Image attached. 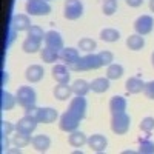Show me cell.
I'll list each match as a JSON object with an SVG mask.
<instances>
[{"mask_svg":"<svg viewBox=\"0 0 154 154\" xmlns=\"http://www.w3.org/2000/svg\"><path fill=\"white\" fill-rule=\"evenodd\" d=\"M102 65L99 54H86L80 57L79 60H75L74 63H69L68 68L69 71H89V69H99Z\"/></svg>","mask_w":154,"mask_h":154,"instance_id":"cell-1","label":"cell"},{"mask_svg":"<svg viewBox=\"0 0 154 154\" xmlns=\"http://www.w3.org/2000/svg\"><path fill=\"white\" fill-rule=\"evenodd\" d=\"M130 125H131V119L126 112H116L111 117V130L114 134L117 136H123L130 131Z\"/></svg>","mask_w":154,"mask_h":154,"instance_id":"cell-2","label":"cell"},{"mask_svg":"<svg viewBox=\"0 0 154 154\" xmlns=\"http://www.w3.org/2000/svg\"><path fill=\"white\" fill-rule=\"evenodd\" d=\"M16 99H17V103H19L22 108L28 109V108L35 106L37 94H35V91H34L31 86H20V88L17 89Z\"/></svg>","mask_w":154,"mask_h":154,"instance_id":"cell-3","label":"cell"},{"mask_svg":"<svg viewBox=\"0 0 154 154\" xmlns=\"http://www.w3.org/2000/svg\"><path fill=\"white\" fill-rule=\"evenodd\" d=\"M80 117L77 114H74L72 111L66 109L60 116V120H59V128L65 133H71V131H75L79 128V123H80Z\"/></svg>","mask_w":154,"mask_h":154,"instance_id":"cell-4","label":"cell"},{"mask_svg":"<svg viewBox=\"0 0 154 154\" xmlns=\"http://www.w3.org/2000/svg\"><path fill=\"white\" fill-rule=\"evenodd\" d=\"M25 9L29 16H46L51 12V6L46 0H28Z\"/></svg>","mask_w":154,"mask_h":154,"instance_id":"cell-5","label":"cell"},{"mask_svg":"<svg viewBox=\"0 0 154 154\" xmlns=\"http://www.w3.org/2000/svg\"><path fill=\"white\" fill-rule=\"evenodd\" d=\"M83 14V5L80 0H66L65 2V11L63 16L68 20H77Z\"/></svg>","mask_w":154,"mask_h":154,"instance_id":"cell-6","label":"cell"},{"mask_svg":"<svg viewBox=\"0 0 154 154\" xmlns=\"http://www.w3.org/2000/svg\"><path fill=\"white\" fill-rule=\"evenodd\" d=\"M152 28H154V20H152V17L151 16H140L136 22H134V29H136V32L137 34H140V35H146V34H149L151 31H152Z\"/></svg>","mask_w":154,"mask_h":154,"instance_id":"cell-7","label":"cell"},{"mask_svg":"<svg viewBox=\"0 0 154 154\" xmlns=\"http://www.w3.org/2000/svg\"><path fill=\"white\" fill-rule=\"evenodd\" d=\"M37 120H34L32 117L23 116L22 119H19V122L16 123V131L17 133H23V134H32L37 128Z\"/></svg>","mask_w":154,"mask_h":154,"instance_id":"cell-8","label":"cell"},{"mask_svg":"<svg viewBox=\"0 0 154 154\" xmlns=\"http://www.w3.org/2000/svg\"><path fill=\"white\" fill-rule=\"evenodd\" d=\"M68 109L72 111L74 114H77L83 120L85 116H86V100L83 99V96H75L74 99H71Z\"/></svg>","mask_w":154,"mask_h":154,"instance_id":"cell-9","label":"cell"},{"mask_svg":"<svg viewBox=\"0 0 154 154\" xmlns=\"http://www.w3.org/2000/svg\"><path fill=\"white\" fill-rule=\"evenodd\" d=\"M88 146L91 148V151L94 152H102V151H105L106 146H108V140L105 136H102V134H93V136H89L88 137Z\"/></svg>","mask_w":154,"mask_h":154,"instance_id":"cell-10","label":"cell"},{"mask_svg":"<svg viewBox=\"0 0 154 154\" xmlns=\"http://www.w3.org/2000/svg\"><path fill=\"white\" fill-rule=\"evenodd\" d=\"M45 46H49L56 51H60L63 49V38L62 35L57 32V31H48L45 34Z\"/></svg>","mask_w":154,"mask_h":154,"instance_id":"cell-11","label":"cell"},{"mask_svg":"<svg viewBox=\"0 0 154 154\" xmlns=\"http://www.w3.org/2000/svg\"><path fill=\"white\" fill-rule=\"evenodd\" d=\"M45 75V71L40 65H31L26 68V71H25V77H26V80L31 82V83H37L40 82L43 79Z\"/></svg>","mask_w":154,"mask_h":154,"instance_id":"cell-12","label":"cell"},{"mask_svg":"<svg viewBox=\"0 0 154 154\" xmlns=\"http://www.w3.org/2000/svg\"><path fill=\"white\" fill-rule=\"evenodd\" d=\"M12 26H14L16 31H28L31 28V19L26 14H17L12 17Z\"/></svg>","mask_w":154,"mask_h":154,"instance_id":"cell-13","label":"cell"},{"mask_svg":"<svg viewBox=\"0 0 154 154\" xmlns=\"http://www.w3.org/2000/svg\"><path fill=\"white\" fill-rule=\"evenodd\" d=\"M53 77L57 83H68L69 82V68H66L65 65H56L53 68Z\"/></svg>","mask_w":154,"mask_h":154,"instance_id":"cell-14","label":"cell"},{"mask_svg":"<svg viewBox=\"0 0 154 154\" xmlns=\"http://www.w3.org/2000/svg\"><path fill=\"white\" fill-rule=\"evenodd\" d=\"M125 88L130 94H139V93H143V88H145V82L139 77H130L125 83Z\"/></svg>","mask_w":154,"mask_h":154,"instance_id":"cell-15","label":"cell"},{"mask_svg":"<svg viewBox=\"0 0 154 154\" xmlns=\"http://www.w3.org/2000/svg\"><path fill=\"white\" fill-rule=\"evenodd\" d=\"M32 146L38 151V152H45L49 146H51V139L46 136V134H37L32 137L31 140Z\"/></svg>","mask_w":154,"mask_h":154,"instance_id":"cell-16","label":"cell"},{"mask_svg":"<svg viewBox=\"0 0 154 154\" xmlns=\"http://www.w3.org/2000/svg\"><path fill=\"white\" fill-rule=\"evenodd\" d=\"M17 103V99L9 94L8 91H5V89H2L0 91V108H2V111H9L16 106Z\"/></svg>","mask_w":154,"mask_h":154,"instance_id":"cell-17","label":"cell"},{"mask_svg":"<svg viewBox=\"0 0 154 154\" xmlns=\"http://www.w3.org/2000/svg\"><path fill=\"white\" fill-rule=\"evenodd\" d=\"M86 142H88L86 134L82 133V131H79V130L71 131L69 136H68V143H69L71 146H74V148H80V146H83Z\"/></svg>","mask_w":154,"mask_h":154,"instance_id":"cell-18","label":"cell"},{"mask_svg":"<svg viewBox=\"0 0 154 154\" xmlns=\"http://www.w3.org/2000/svg\"><path fill=\"white\" fill-rule=\"evenodd\" d=\"M59 117V112L54 108H40L38 114V123H53Z\"/></svg>","mask_w":154,"mask_h":154,"instance_id":"cell-19","label":"cell"},{"mask_svg":"<svg viewBox=\"0 0 154 154\" xmlns=\"http://www.w3.org/2000/svg\"><path fill=\"white\" fill-rule=\"evenodd\" d=\"M89 86H91L93 93H97V94H102V93H106L109 89V79L106 77H97V79H94L91 83H89Z\"/></svg>","mask_w":154,"mask_h":154,"instance_id":"cell-20","label":"cell"},{"mask_svg":"<svg viewBox=\"0 0 154 154\" xmlns=\"http://www.w3.org/2000/svg\"><path fill=\"white\" fill-rule=\"evenodd\" d=\"M22 49H23L26 54H34V53H37V51L42 49V40L26 37V38H25V42L22 43Z\"/></svg>","mask_w":154,"mask_h":154,"instance_id":"cell-21","label":"cell"},{"mask_svg":"<svg viewBox=\"0 0 154 154\" xmlns=\"http://www.w3.org/2000/svg\"><path fill=\"white\" fill-rule=\"evenodd\" d=\"M80 59V54L79 51H77L75 48H63L60 51V60L65 62L66 65H69V63H74L75 60Z\"/></svg>","mask_w":154,"mask_h":154,"instance_id":"cell-22","label":"cell"},{"mask_svg":"<svg viewBox=\"0 0 154 154\" xmlns=\"http://www.w3.org/2000/svg\"><path fill=\"white\" fill-rule=\"evenodd\" d=\"M54 97L57 100H68L72 94V88L68 85V83H59L56 88H54Z\"/></svg>","mask_w":154,"mask_h":154,"instance_id":"cell-23","label":"cell"},{"mask_svg":"<svg viewBox=\"0 0 154 154\" xmlns=\"http://www.w3.org/2000/svg\"><path fill=\"white\" fill-rule=\"evenodd\" d=\"M109 111L111 114L116 112H125L126 111V100L122 96H114L109 100Z\"/></svg>","mask_w":154,"mask_h":154,"instance_id":"cell-24","label":"cell"},{"mask_svg":"<svg viewBox=\"0 0 154 154\" xmlns=\"http://www.w3.org/2000/svg\"><path fill=\"white\" fill-rule=\"evenodd\" d=\"M71 88H72V94H75V96H83V97L89 93V89H91L89 83H88L86 80H83V79L74 80V83L71 85Z\"/></svg>","mask_w":154,"mask_h":154,"instance_id":"cell-25","label":"cell"},{"mask_svg":"<svg viewBox=\"0 0 154 154\" xmlns=\"http://www.w3.org/2000/svg\"><path fill=\"white\" fill-rule=\"evenodd\" d=\"M126 46L130 48L131 51H139V49H142L145 46V38L143 35H140V34H133L126 38Z\"/></svg>","mask_w":154,"mask_h":154,"instance_id":"cell-26","label":"cell"},{"mask_svg":"<svg viewBox=\"0 0 154 154\" xmlns=\"http://www.w3.org/2000/svg\"><path fill=\"white\" fill-rule=\"evenodd\" d=\"M40 57L46 63H53L57 59H60V53L56 51V49H53V48H49V46H45L43 49H40Z\"/></svg>","mask_w":154,"mask_h":154,"instance_id":"cell-27","label":"cell"},{"mask_svg":"<svg viewBox=\"0 0 154 154\" xmlns=\"http://www.w3.org/2000/svg\"><path fill=\"white\" fill-rule=\"evenodd\" d=\"M123 75V66L119 63H111L106 68V77L109 80H117Z\"/></svg>","mask_w":154,"mask_h":154,"instance_id":"cell-28","label":"cell"},{"mask_svg":"<svg viewBox=\"0 0 154 154\" xmlns=\"http://www.w3.org/2000/svg\"><path fill=\"white\" fill-rule=\"evenodd\" d=\"M100 38L102 40H105V42H117L119 38H120V32L117 29H114V28H105V29H102L100 32Z\"/></svg>","mask_w":154,"mask_h":154,"instance_id":"cell-29","label":"cell"},{"mask_svg":"<svg viewBox=\"0 0 154 154\" xmlns=\"http://www.w3.org/2000/svg\"><path fill=\"white\" fill-rule=\"evenodd\" d=\"M31 140H32L31 134H23V133H17L16 136H12L11 142H12V145H16V146H19V148H23V146L29 145V143H31Z\"/></svg>","mask_w":154,"mask_h":154,"instance_id":"cell-30","label":"cell"},{"mask_svg":"<svg viewBox=\"0 0 154 154\" xmlns=\"http://www.w3.org/2000/svg\"><path fill=\"white\" fill-rule=\"evenodd\" d=\"M139 152L154 154V142H151L149 139H139Z\"/></svg>","mask_w":154,"mask_h":154,"instance_id":"cell-31","label":"cell"},{"mask_svg":"<svg viewBox=\"0 0 154 154\" xmlns=\"http://www.w3.org/2000/svg\"><path fill=\"white\" fill-rule=\"evenodd\" d=\"M103 14L105 16H112L117 11V0H103Z\"/></svg>","mask_w":154,"mask_h":154,"instance_id":"cell-32","label":"cell"},{"mask_svg":"<svg viewBox=\"0 0 154 154\" xmlns=\"http://www.w3.org/2000/svg\"><path fill=\"white\" fill-rule=\"evenodd\" d=\"M79 48L82 51H86V53H91V51L96 49V42L93 40V38H88V37L80 38L79 40Z\"/></svg>","mask_w":154,"mask_h":154,"instance_id":"cell-33","label":"cell"},{"mask_svg":"<svg viewBox=\"0 0 154 154\" xmlns=\"http://www.w3.org/2000/svg\"><path fill=\"white\" fill-rule=\"evenodd\" d=\"M45 34H46V32H43V29H42L40 26H35V25L28 29V37L37 38V40H45Z\"/></svg>","mask_w":154,"mask_h":154,"instance_id":"cell-34","label":"cell"},{"mask_svg":"<svg viewBox=\"0 0 154 154\" xmlns=\"http://www.w3.org/2000/svg\"><path fill=\"white\" fill-rule=\"evenodd\" d=\"M140 130L143 133L149 134L151 131H154V117H145L140 122Z\"/></svg>","mask_w":154,"mask_h":154,"instance_id":"cell-35","label":"cell"},{"mask_svg":"<svg viewBox=\"0 0 154 154\" xmlns=\"http://www.w3.org/2000/svg\"><path fill=\"white\" fill-rule=\"evenodd\" d=\"M99 57H100V62H102L103 66H108V65H111V63L114 62V56H112L111 51H100Z\"/></svg>","mask_w":154,"mask_h":154,"instance_id":"cell-36","label":"cell"},{"mask_svg":"<svg viewBox=\"0 0 154 154\" xmlns=\"http://www.w3.org/2000/svg\"><path fill=\"white\" fill-rule=\"evenodd\" d=\"M12 130H16L14 123H11L8 120H2V123H0V136H9Z\"/></svg>","mask_w":154,"mask_h":154,"instance_id":"cell-37","label":"cell"},{"mask_svg":"<svg viewBox=\"0 0 154 154\" xmlns=\"http://www.w3.org/2000/svg\"><path fill=\"white\" fill-rule=\"evenodd\" d=\"M143 94L148 97V99H152L154 100V80L145 83V88H143Z\"/></svg>","mask_w":154,"mask_h":154,"instance_id":"cell-38","label":"cell"},{"mask_svg":"<svg viewBox=\"0 0 154 154\" xmlns=\"http://www.w3.org/2000/svg\"><path fill=\"white\" fill-rule=\"evenodd\" d=\"M38 114H40V108H38V106H32V108L25 109V116H28V117H32V119L37 120V122H38Z\"/></svg>","mask_w":154,"mask_h":154,"instance_id":"cell-39","label":"cell"},{"mask_svg":"<svg viewBox=\"0 0 154 154\" xmlns=\"http://www.w3.org/2000/svg\"><path fill=\"white\" fill-rule=\"evenodd\" d=\"M142 3H143V0H126V5L131 8H139Z\"/></svg>","mask_w":154,"mask_h":154,"instance_id":"cell-40","label":"cell"},{"mask_svg":"<svg viewBox=\"0 0 154 154\" xmlns=\"http://www.w3.org/2000/svg\"><path fill=\"white\" fill-rule=\"evenodd\" d=\"M2 137V143H0V148H2L3 151L8 149V136H0Z\"/></svg>","mask_w":154,"mask_h":154,"instance_id":"cell-41","label":"cell"},{"mask_svg":"<svg viewBox=\"0 0 154 154\" xmlns=\"http://www.w3.org/2000/svg\"><path fill=\"white\" fill-rule=\"evenodd\" d=\"M6 152H20V148L17 146L16 149H6Z\"/></svg>","mask_w":154,"mask_h":154,"instance_id":"cell-42","label":"cell"},{"mask_svg":"<svg viewBox=\"0 0 154 154\" xmlns=\"http://www.w3.org/2000/svg\"><path fill=\"white\" fill-rule=\"evenodd\" d=\"M149 9L154 12V0H151V2H149Z\"/></svg>","mask_w":154,"mask_h":154,"instance_id":"cell-43","label":"cell"},{"mask_svg":"<svg viewBox=\"0 0 154 154\" xmlns=\"http://www.w3.org/2000/svg\"><path fill=\"white\" fill-rule=\"evenodd\" d=\"M151 60H152V65H154V53H152V56H151Z\"/></svg>","mask_w":154,"mask_h":154,"instance_id":"cell-44","label":"cell"}]
</instances>
